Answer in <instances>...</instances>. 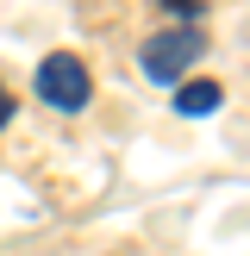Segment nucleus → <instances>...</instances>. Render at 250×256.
<instances>
[{"mask_svg":"<svg viewBox=\"0 0 250 256\" xmlns=\"http://www.w3.org/2000/svg\"><path fill=\"white\" fill-rule=\"evenodd\" d=\"M200 56H206V32L200 25H175V32H156L144 44V75L150 82H182Z\"/></svg>","mask_w":250,"mask_h":256,"instance_id":"f257e3e1","label":"nucleus"},{"mask_svg":"<svg viewBox=\"0 0 250 256\" xmlns=\"http://www.w3.org/2000/svg\"><path fill=\"white\" fill-rule=\"evenodd\" d=\"M88 94H94V82H88V62L69 56V50H56V56L38 62V100L56 112H82Z\"/></svg>","mask_w":250,"mask_h":256,"instance_id":"f03ea898","label":"nucleus"},{"mask_svg":"<svg viewBox=\"0 0 250 256\" xmlns=\"http://www.w3.org/2000/svg\"><path fill=\"white\" fill-rule=\"evenodd\" d=\"M12 119V100H6V88H0V125H6Z\"/></svg>","mask_w":250,"mask_h":256,"instance_id":"20e7f679","label":"nucleus"},{"mask_svg":"<svg viewBox=\"0 0 250 256\" xmlns=\"http://www.w3.org/2000/svg\"><path fill=\"white\" fill-rule=\"evenodd\" d=\"M212 106H219V82H182L175 88V112H188V119H206Z\"/></svg>","mask_w":250,"mask_h":256,"instance_id":"7ed1b4c3","label":"nucleus"}]
</instances>
